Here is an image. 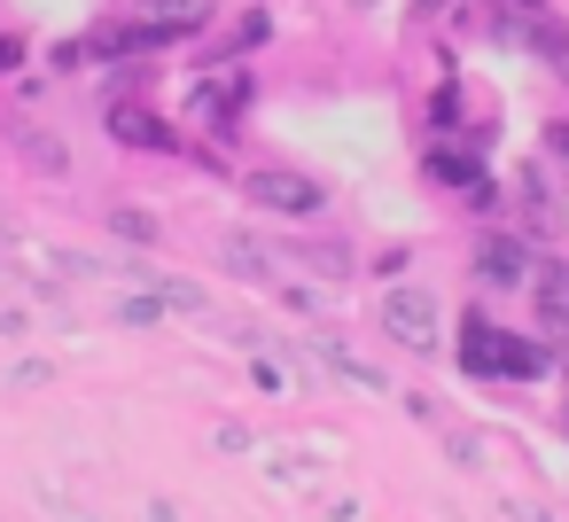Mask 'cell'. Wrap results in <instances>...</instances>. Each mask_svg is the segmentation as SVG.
Instances as JSON below:
<instances>
[{"label":"cell","mask_w":569,"mask_h":522,"mask_svg":"<svg viewBox=\"0 0 569 522\" xmlns=\"http://www.w3.org/2000/svg\"><path fill=\"white\" fill-rule=\"evenodd\" d=\"M110 133H118L126 149H172V133H164L149 110H110Z\"/></svg>","instance_id":"cell-8"},{"label":"cell","mask_w":569,"mask_h":522,"mask_svg":"<svg viewBox=\"0 0 569 522\" xmlns=\"http://www.w3.org/2000/svg\"><path fill=\"white\" fill-rule=\"evenodd\" d=\"M460 367H468V374L538 382V374H546V351H538V343H522V335H499L483 312H468V320H460Z\"/></svg>","instance_id":"cell-1"},{"label":"cell","mask_w":569,"mask_h":522,"mask_svg":"<svg viewBox=\"0 0 569 522\" xmlns=\"http://www.w3.org/2000/svg\"><path fill=\"white\" fill-rule=\"evenodd\" d=\"M250 203H266V211H320V180H297V172H250Z\"/></svg>","instance_id":"cell-4"},{"label":"cell","mask_w":569,"mask_h":522,"mask_svg":"<svg viewBox=\"0 0 569 522\" xmlns=\"http://www.w3.org/2000/svg\"><path fill=\"white\" fill-rule=\"evenodd\" d=\"M546 141H553V157H569V126H553V133H546Z\"/></svg>","instance_id":"cell-11"},{"label":"cell","mask_w":569,"mask_h":522,"mask_svg":"<svg viewBox=\"0 0 569 522\" xmlns=\"http://www.w3.org/2000/svg\"><path fill=\"white\" fill-rule=\"evenodd\" d=\"M507 514H515V522H546V514H538V506H507Z\"/></svg>","instance_id":"cell-12"},{"label":"cell","mask_w":569,"mask_h":522,"mask_svg":"<svg viewBox=\"0 0 569 522\" xmlns=\"http://www.w3.org/2000/svg\"><path fill=\"white\" fill-rule=\"evenodd\" d=\"M118 234H133V242H157V219H149V211H118Z\"/></svg>","instance_id":"cell-10"},{"label":"cell","mask_w":569,"mask_h":522,"mask_svg":"<svg viewBox=\"0 0 569 522\" xmlns=\"http://www.w3.org/2000/svg\"><path fill=\"white\" fill-rule=\"evenodd\" d=\"M9 141H17V149H24V157H32L40 172H71V149H63V141H48L40 126H24V118H9Z\"/></svg>","instance_id":"cell-6"},{"label":"cell","mask_w":569,"mask_h":522,"mask_svg":"<svg viewBox=\"0 0 569 522\" xmlns=\"http://www.w3.org/2000/svg\"><path fill=\"white\" fill-rule=\"evenodd\" d=\"M522 9H538V0H522Z\"/></svg>","instance_id":"cell-13"},{"label":"cell","mask_w":569,"mask_h":522,"mask_svg":"<svg viewBox=\"0 0 569 522\" xmlns=\"http://www.w3.org/2000/svg\"><path fill=\"white\" fill-rule=\"evenodd\" d=\"M476 281H483V289H522V281H530V258H522V242H515L507 227L476 242Z\"/></svg>","instance_id":"cell-3"},{"label":"cell","mask_w":569,"mask_h":522,"mask_svg":"<svg viewBox=\"0 0 569 522\" xmlns=\"http://www.w3.org/2000/svg\"><path fill=\"white\" fill-rule=\"evenodd\" d=\"M382 335H398L406 351H437V297L429 289H382Z\"/></svg>","instance_id":"cell-2"},{"label":"cell","mask_w":569,"mask_h":522,"mask_svg":"<svg viewBox=\"0 0 569 522\" xmlns=\"http://www.w3.org/2000/svg\"><path fill=\"white\" fill-rule=\"evenodd\" d=\"M250 102V79H219V87H203L196 94V118H211V126H234V110Z\"/></svg>","instance_id":"cell-7"},{"label":"cell","mask_w":569,"mask_h":522,"mask_svg":"<svg viewBox=\"0 0 569 522\" xmlns=\"http://www.w3.org/2000/svg\"><path fill=\"white\" fill-rule=\"evenodd\" d=\"M429 180H437V188H476V195H483L476 157H460V149H437V157H429Z\"/></svg>","instance_id":"cell-9"},{"label":"cell","mask_w":569,"mask_h":522,"mask_svg":"<svg viewBox=\"0 0 569 522\" xmlns=\"http://www.w3.org/2000/svg\"><path fill=\"white\" fill-rule=\"evenodd\" d=\"M538 320L569 335V265H538Z\"/></svg>","instance_id":"cell-5"}]
</instances>
